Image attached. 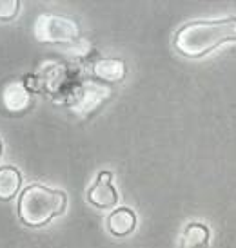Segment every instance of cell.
Wrapping results in <instances>:
<instances>
[{"label":"cell","instance_id":"cell-1","mask_svg":"<svg viewBox=\"0 0 236 248\" xmlns=\"http://www.w3.org/2000/svg\"><path fill=\"white\" fill-rule=\"evenodd\" d=\"M229 40H236V18L195 20L176 31L174 47L187 58H202Z\"/></svg>","mask_w":236,"mask_h":248},{"label":"cell","instance_id":"cell-2","mask_svg":"<svg viewBox=\"0 0 236 248\" xmlns=\"http://www.w3.org/2000/svg\"><path fill=\"white\" fill-rule=\"evenodd\" d=\"M67 196L62 190L49 188L46 185H33L26 186L18 198V217L26 227H44L51 219L66 210Z\"/></svg>","mask_w":236,"mask_h":248},{"label":"cell","instance_id":"cell-3","mask_svg":"<svg viewBox=\"0 0 236 248\" xmlns=\"http://www.w3.org/2000/svg\"><path fill=\"white\" fill-rule=\"evenodd\" d=\"M35 35L48 44H69L80 36V28L75 20L60 15H42L36 20Z\"/></svg>","mask_w":236,"mask_h":248},{"label":"cell","instance_id":"cell-4","mask_svg":"<svg viewBox=\"0 0 236 248\" xmlns=\"http://www.w3.org/2000/svg\"><path fill=\"white\" fill-rule=\"evenodd\" d=\"M87 201L98 208H111L118 203L117 188L113 186V174L109 170H102L97 176L95 183L87 190Z\"/></svg>","mask_w":236,"mask_h":248},{"label":"cell","instance_id":"cell-5","mask_svg":"<svg viewBox=\"0 0 236 248\" xmlns=\"http://www.w3.org/2000/svg\"><path fill=\"white\" fill-rule=\"evenodd\" d=\"M2 102L9 112L13 114H20L28 109L31 104V96H29L28 87L22 82H11L7 83L4 91H2Z\"/></svg>","mask_w":236,"mask_h":248},{"label":"cell","instance_id":"cell-6","mask_svg":"<svg viewBox=\"0 0 236 248\" xmlns=\"http://www.w3.org/2000/svg\"><path fill=\"white\" fill-rule=\"evenodd\" d=\"M93 75L105 83H118L125 78L127 67L122 58H100L93 65Z\"/></svg>","mask_w":236,"mask_h":248},{"label":"cell","instance_id":"cell-7","mask_svg":"<svg viewBox=\"0 0 236 248\" xmlns=\"http://www.w3.org/2000/svg\"><path fill=\"white\" fill-rule=\"evenodd\" d=\"M135 227H136V214L127 207L115 208L107 217V228L117 237L129 235L135 230Z\"/></svg>","mask_w":236,"mask_h":248},{"label":"cell","instance_id":"cell-8","mask_svg":"<svg viewBox=\"0 0 236 248\" xmlns=\"http://www.w3.org/2000/svg\"><path fill=\"white\" fill-rule=\"evenodd\" d=\"M22 186V174L17 167H0V201L13 200Z\"/></svg>","mask_w":236,"mask_h":248},{"label":"cell","instance_id":"cell-9","mask_svg":"<svg viewBox=\"0 0 236 248\" xmlns=\"http://www.w3.org/2000/svg\"><path fill=\"white\" fill-rule=\"evenodd\" d=\"M211 232L202 223H189L182 232V248H207Z\"/></svg>","mask_w":236,"mask_h":248},{"label":"cell","instance_id":"cell-10","mask_svg":"<svg viewBox=\"0 0 236 248\" xmlns=\"http://www.w3.org/2000/svg\"><path fill=\"white\" fill-rule=\"evenodd\" d=\"M109 96V91L95 85V83H85L82 87V94L77 98V109L80 112H87L89 109H93L98 102H102Z\"/></svg>","mask_w":236,"mask_h":248},{"label":"cell","instance_id":"cell-11","mask_svg":"<svg viewBox=\"0 0 236 248\" xmlns=\"http://www.w3.org/2000/svg\"><path fill=\"white\" fill-rule=\"evenodd\" d=\"M20 9L18 0H0V20H13Z\"/></svg>","mask_w":236,"mask_h":248},{"label":"cell","instance_id":"cell-12","mask_svg":"<svg viewBox=\"0 0 236 248\" xmlns=\"http://www.w3.org/2000/svg\"><path fill=\"white\" fill-rule=\"evenodd\" d=\"M0 156H2V140H0Z\"/></svg>","mask_w":236,"mask_h":248}]
</instances>
